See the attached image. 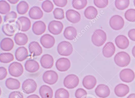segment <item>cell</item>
Here are the masks:
<instances>
[{"label": "cell", "instance_id": "cell-1", "mask_svg": "<svg viewBox=\"0 0 135 98\" xmlns=\"http://www.w3.org/2000/svg\"><path fill=\"white\" fill-rule=\"evenodd\" d=\"M107 40L105 32L101 29H98L94 31L91 36V41L95 46H102Z\"/></svg>", "mask_w": 135, "mask_h": 98}, {"label": "cell", "instance_id": "cell-2", "mask_svg": "<svg viewBox=\"0 0 135 98\" xmlns=\"http://www.w3.org/2000/svg\"><path fill=\"white\" fill-rule=\"evenodd\" d=\"M130 56L124 51L119 52L114 56V62L119 67H124L128 66L130 63Z\"/></svg>", "mask_w": 135, "mask_h": 98}, {"label": "cell", "instance_id": "cell-3", "mask_svg": "<svg viewBox=\"0 0 135 98\" xmlns=\"http://www.w3.org/2000/svg\"><path fill=\"white\" fill-rule=\"evenodd\" d=\"M58 53L61 56H69L73 52V47L69 42L63 41L60 43L57 47Z\"/></svg>", "mask_w": 135, "mask_h": 98}, {"label": "cell", "instance_id": "cell-4", "mask_svg": "<svg viewBox=\"0 0 135 98\" xmlns=\"http://www.w3.org/2000/svg\"><path fill=\"white\" fill-rule=\"evenodd\" d=\"M23 71L24 69L22 65L17 62L12 63L8 68L9 73L14 77H19L22 75Z\"/></svg>", "mask_w": 135, "mask_h": 98}, {"label": "cell", "instance_id": "cell-5", "mask_svg": "<svg viewBox=\"0 0 135 98\" xmlns=\"http://www.w3.org/2000/svg\"><path fill=\"white\" fill-rule=\"evenodd\" d=\"M79 83V77L75 74H71L65 77L64 81L65 87L68 89H73L76 87Z\"/></svg>", "mask_w": 135, "mask_h": 98}, {"label": "cell", "instance_id": "cell-6", "mask_svg": "<svg viewBox=\"0 0 135 98\" xmlns=\"http://www.w3.org/2000/svg\"><path fill=\"white\" fill-rule=\"evenodd\" d=\"M18 30V25L15 20L10 21L7 24H4L2 27V31L7 36L12 37Z\"/></svg>", "mask_w": 135, "mask_h": 98}, {"label": "cell", "instance_id": "cell-7", "mask_svg": "<svg viewBox=\"0 0 135 98\" xmlns=\"http://www.w3.org/2000/svg\"><path fill=\"white\" fill-rule=\"evenodd\" d=\"M109 25L111 28L114 30H121L124 25V21L122 17L115 15L111 17L109 20Z\"/></svg>", "mask_w": 135, "mask_h": 98}, {"label": "cell", "instance_id": "cell-8", "mask_svg": "<svg viewBox=\"0 0 135 98\" xmlns=\"http://www.w3.org/2000/svg\"><path fill=\"white\" fill-rule=\"evenodd\" d=\"M58 79L57 73L53 70L46 71L42 76V80L44 82L50 85L56 83L57 82Z\"/></svg>", "mask_w": 135, "mask_h": 98}, {"label": "cell", "instance_id": "cell-9", "mask_svg": "<svg viewBox=\"0 0 135 98\" xmlns=\"http://www.w3.org/2000/svg\"><path fill=\"white\" fill-rule=\"evenodd\" d=\"M37 86L35 81L32 79H28L23 81L22 85V89L26 94H31L35 92Z\"/></svg>", "mask_w": 135, "mask_h": 98}, {"label": "cell", "instance_id": "cell-10", "mask_svg": "<svg viewBox=\"0 0 135 98\" xmlns=\"http://www.w3.org/2000/svg\"><path fill=\"white\" fill-rule=\"evenodd\" d=\"M18 30L22 32H26L30 29L31 22L29 18L26 16L19 17L16 21Z\"/></svg>", "mask_w": 135, "mask_h": 98}, {"label": "cell", "instance_id": "cell-11", "mask_svg": "<svg viewBox=\"0 0 135 98\" xmlns=\"http://www.w3.org/2000/svg\"><path fill=\"white\" fill-rule=\"evenodd\" d=\"M64 29V25L60 21L53 20L49 24L48 30L51 34L54 35L60 34Z\"/></svg>", "mask_w": 135, "mask_h": 98}, {"label": "cell", "instance_id": "cell-12", "mask_svg": "<svg viewBox=\"0 0 135 98\" xmlns=\"http://www.w3.org/2000/svg\"><path fill=\"white\" fill-rule=\"evenodd\" d=\"M119 76L122 81L129 83L133 81L135 79V74L132 69L126 68L123 69L120 72Z\"/></svg>", "mask_w": 135, "mask_h": 98}, {"label": "cell", "instance_id": "cell-13", "mask_svg": "<svg viewBox=\"0 0 135 98\" xmlns=\"http://www.w3.org/2000/svg\"><path fill=\"white\" fill-rule=\"evenodd\" d=\"M57 69L61 72L68 71L71 67V62L69 59L66 58H61L56 63Z\"/></svg>", "mask_w": 135, "mask_h": 98}, {"label": "cell", "instance_id": "cell-14", "mask_svg": "<svg viewBox=\"0 0 135 98\" xmlns=\"http://www.w3.org/2000/svg\"><path fill=\"white\" fill-rule=\"evenodd\" d=\"M40 42L44 48L50 49L54 46L55 39L51 35L46 34L41 37Z\"/></svg>", "mask_w": 135, "mask_h": 98}, {"label": "cell", "instance_id": "cell-15", "mask_svg": "<svg viewBox=\"0 0 135 98\" xmlns=\"http://www.w3.org/2000/svg\"><path fill=\"white\" fill-rule=\"evenodd\" d=\"M95 92L98 97L105 98L109 96L110 90L107 85L101 84L97 86L95 90Z\"/></svg>", "mask_w": 135, "mask_h": 98}, {"label": "cell", "instance_id": "cell-16", "mask_svg": "<svg viewBox=\"0 0 135 98\" xmlns=\"http://www.w3.org/2000/svg\"><path fill=\"white\" fill-rule=\"evenodd\" d=\"M66 17L69 22L73 24L77 23L81 20L80 14L78 12L73 9H70L66 11Z\"/></svg>", "mask_w": 135, "mask_h": 98}, {"label": "cell", "instance_id": "cell-17", "mask_svg": "<svg viewBox=\"0 0 135 98\" xmlns=\"http://www.w3.org/2000/svg\"><path fill=\"white\" fill-rule=\"evenodd\" d=\"M97 84V80L94 76L88 75L83 79V85L85 88L88 90L93 89Z\"/></svg>", "mask_w": 135, "mask_h": 98}, {"label": "cell", "instance_id": "cell-18", "mask_svg": "<svg viewBox=\"0 0 135 98\" xmlns=\"http://www.w3.org/2000/svg\"><path fill=\"white\" fill-rule=\"evenodd\" d=\"M40 63L42 68L45 69H50L53 66L54 59L51 55L44 54L41 58Z\"/></svg>", "mask_w": 135, "mask_h": 98}, {"label": "cell", "instance_id": "cell-19", "mask_svg": "<svg viewBox=\"0 0 135 98\" xmlns=\"http://www.w3.org/2000/svg\"><path fill=\"white\" fill-rule=\"evenodd\" d=\"M129 91L128 86L124 84H119L114 88V93L118 97H124L129 92Z\"/></svg>", "mask_w": 135, "mask_h": 98}, {"label": "cell", "instance_id": "cell-20", "mask_svg": "<svg viewBox=\"0 0 135 98\" xmlns=\"http://www.w3.org/2000/svg\"><path fill=\"white\" fill-rule=\"evenodd\" d=\"M46 30V25L43 21H37L33 24L32 31L36 35H41L45 32Z\"/></svg>", "mask_w": 135, "mask_h": 98}, {"label": "cell", "instance_id": "cell-21", "mask_svg": "<svg viewBox=\"0 0 135 98\" xmlns=\"http://www.w3.org/2000/svg\"><path fill=\"white\" fill-rule=\"evenodd\" d=\"M116 50L115 46L113 43L109 42L103 46L102 50L103 54L107 58L111 57L114 54Z\"/></svg>", "mask_w": 135, "mask_h": 98}, {"label": "cell", "instance_id": "cell-22", "mask_svg": "<svg viewBox=\"0 0 135 98\" xmlns=\"http://www.w3.org/2000/svg\"><path fill=\"white\" fill-rule=\"evenodd\" d=\"M115 43L117 46L121 49H127L129 45V41L126 36L119 35L115 39Z\"/></svg>", "mask_w": 135, "mask_h": 98}, {"label": "cell", "instance_id": "cell-23", "mask_svg": "<svg viewBox=\"0 0 135 98\" xmlns=\"http://www.w3.org/2000/svg\"><path fill=\"white\" fill-rule=\"evenodd\" d=\"M25 68L27 72L33 73L38 71L40 68V66L38 62L35 60L30 59L26 62Z\"/></svg>", "mask_w": 135, "mask_h": 98}, {"label": "cell", "instance_id": "cell-24", "mask_svg": "<svg viewBox=\"0 0 135 98\" xmlns=\"http://www.w3.org/2000/svg\"><path fill=\"white\" fill-rule=\"evenodd\" d=\"M16 60L18 61L22 62L28 57V50L24 46L19 47L16 49L15 53Z\"/></svg>", "mask_w": 135, "mask_h": 98}, {"label": "cell", "instance_id": "cell-25", "mask_svg": "<svg viewBox=\"0 0 135 98\" xmlns=\"http://www.w3.org/2000/svg\"><path fill=\"white\" fill-rule=\"evenodd\" d=\"M29 49L30 53L33 56H40L42 54V48L37 42H31L29 45Z\"/></svg>", "mask_w": 135, "mask_h": 98}, {"label": "cell", "instance_id": "cell-26", "mask_svg": "<svg viewBox=\"0 0 135 98\" xmlns=\"http://www.w3.org/2000/svg\"><path fill=\"white\" fill-rule=\"evenodd\" d=\"M29 16L31 18L35 20H39L43 16V12L39 7L35 6L30 9Z\"/></svg>", "mask_w": 135, "mask_h": 98}, {"label": "cell", "instance_id": "cell-27", "mask_svg": "<svg viewBox=\"0 0 135 98\" xmlns=\"http://www.w3.org/2000/svg\"><path fill=\"white\" fill-rule=\"evenodd\" d=\"M39 94L42 98H52L53 96L52 89L47 85H43L39 88Z\"/></svg>", "mask_w": 135, "mask_h": 98}, {"label": "cell", "instance_id": "cell-28", "mask_svg": "<svg viewBox=\"0 0 135 98\" xmlns=\"http://www.w3.org/2000/svg\"><path fill=\"white\" fill-rule=\"evenodd\" d=\"M14 42L10 38H5L1 42V48L4 51H11L14 48Z\"/></svg>", "mask_w": 135, "mask_h": 98}, {"label": "cell", "instance_id": "cell-29", "mask_svg": "<svg viewBox=\"0 0 135 98\" xmlns=\"http://www.w3.org/2000/svg\"><path fill=\"white\" fill-rule=\"evenodd\" d=\"M64 35L68 40H73L77 36V31L74 27H67L65 29Z\"/></svg>", "mask_w": 135, "mask_h": 98}, {"label": "cell", "instance_id": "cell-30", "mask_svg": "<svg viewBox=\"0 0 135 98\" xmlns=\"http://www.w3.org/2000/svg\"><path fill=\"white\" fill-rule=\"evenodd\" d=\"M6 87L10 90H16L20 88L21 84L17 79L15 78H8L5 82Z\"/></svg>", "mask_w": 135, "mask_h": 98}, {"label": "cell", "instance_id": "cell-31", "mask_svg": "<svg viewBox=\"0 0 135 98\" xmlns=\"http://www.w3.org/2000/svg\"><path fill=\"white\" fill-rule=\"evenodd\" d=\"M15 42L16 45L19 46L24 45L28 41V37L24 33H18L15 37Z\"/></svg>", "mask_w": 135, "mask_h": 98}, {"label": "cell", "instance_id": "cell-32", "mask_svg": "<svg viewBox=\"0 0 135 98\" xmlns=\"http://www.w3.org/2000/svg\"><path fill=\"white\" fill-rule=\"evenodd\" d=\"M98 15L97 9L93 6H89L84 11V16L88 19H94L97 17Z\"/></svg>", "mask_w": 135, "mask_h": 98}, {"label": "cell", "instance_id": "cell-33", "mask_svg": "<svg viewBox=\"0 0 135 98\" xmlns=\"http://www.w3.org/2000/svg\"><path fill=\"white\" fill-rule=\"evenodd\" d=\"M29 9L28 4L25 1H22L17 6V11L20 15L26 14Z\"/></svg>", "mask_w": 135, "mask_h": 98}, {"label": "cell", "instance_id": "cell-34", "mask_svg": "<svg viewBox=\"0 0 135 98\" xmlns=\"http://www.w3.org/2000/svg\"><path fill=\"white\" fill-rule=\"evenodd\" d=\"M15 59L14 55L11 53H2L0 54V61L1 63H9Z\"/></svg>", "mask_w": 135, "mask_h": 98}, {"label": "cell", "instance_id": "cell-35", "mask_svg": "<svg viewBox=\"0 0 135 98\" xmlns=\"http://www.w3.org/2000/svg\"><path fill=\"white\" fill-rule=\"evenodd\" d=\"M129 5V1H120L116 0L115 1V6L116 8L120 11H123L128 7Z\"/></svg>", "mask_w": 135, "mask_h": 98}, {"label": "cell", "instance_id": "cell-36", "mask_svg": "<svg viewBox=\"0 0 135 98\" xmlns=\"http://www.w3.org/2000/svg\"><path fill=\"white\" fill-rule=\"evenodd\" d=\"M11 11L10 4L5 1H0V13L2 15H7Z\"/></svg>", "mask_w": 135, "mask_h": 98}, {"label": "cell", "instance_id": "cell-37", "mask_svg": "<svg viewBox=\"0 0 135 98\" xmlns=\"http://www.w3.org/2000/svg\"><path fill=\"white\" fill-rule=\"evenodd\" d=\"M87 3V1L86 0H73L72 1V6L76 10H81L86 6Z\"/></svg>", "mask_w": 135, "mask_h": 98}, {"label": "cell", "instance_id": "cell-38", "mask_svg": "<svg viewBox=\"0 0 135 98\" xmlns=\"http://www.w3.org/2000/svg\"><path fill=\"white\" fill-rule=\"evenodd\" d=\"M68 91L64 88H60L55 92V98H69Z\"/></svg>", "mask_w": 135, "mask_h": 98}, {"label": "cell", "instance_id": "cell-39", "mask_svg": "<svg viewBox=\"0 0 135 98\" xmlns=\"http://www.w3.org/2000/svg\"><path fill=\"white\" fill-rule=\"evenodd\" d=\"M54 5L50 1H45L42 3V8L45 12L50 13L53 10Z\"/></svg>", "mask_w": 135, "mask_h": 98}, {"label": "cell", "instance_id": "cell-40", "mask_svg": "<svg viewBox=\"0 0 135 98\" xmlns=\"http://www.w3.org/2000/svg\"><path fill=\"white\" fill-rule=\"evenodd\" d=\"M126 19L130 22H135V9H129L124 14Z\"/></svg>", "mask_w": 135, "mask_h": 98}, {"label": "cell", "instance_id": "cell-41", "mask_svg": "<svg viewBox=\"0 0 135 98\" xmlns=\"http://www.w3.org/2000/svg\"><path fill=\"white\" fill-rule=\"evenodd\" d=\"M53 15L56 19L61 20L64 18V10L61 8H57L53 11Z\"/></svg>", "mask_w": 135, "mask_h": 98}, {"label": "cell", "instance_id": "cell-42", "mask_svg": "<svg viewBox=\"0 0 135 98\" xmlns=\"http://www.w3.org/2000/svg\"><path fill=\"white\" fill-rule=\"evenodd\" d=\"M17 14L15 11H11L8 13L4 16V22L5 23L9 22L10 21L15 20L17 18Z\"/></svg>", "mask_w": 135, "mask_h": 98}, {"label": "cell", "instance_id": "cell-43", "mask_svg": "<svg viewBox=\"0 0 135 98\" xmlns=\"http://www.w3.org/2000/svg\"><path fill=\"white\" fill-rule=\"evenodd\" d=\"M87 95L86 91L83 88H78L75 92V96L76 98H85Z\"/></svg>", "mask_w": 135, "mask_h": 98}, {"label": "cell", "instance_id": "cell-44", "mask_svg": "<svg viewBox=\"0 0 135 98\" xmlns=\"http://www.w3.org/2000/svg\"><path fill=\"white\" fill-rule=\"evenodd\" d=\"M94 5L98 8H103L106 7L108 5L109 3V1H98L95 0L94 1Z\"/></svg>", "mask_w": 135, "mask_h": 98}, {"label": "cell", "instance_id": "cell-45", "mask_svg": "<svg viewBox=\"0 0 135 98\" xmlns=\"http://www.w3.org/2000/svg\"><path fill=\"white\" fill-rule=\"evenodd\" d=\"M9 98H23V94L19 91H15L10 93Z\"/></svg>", "mask_w": 135, "mask_h": 98}, {"label": "cell", "instance_id": "cell-46", "mask_svg": "<svg viewBox=\"0 0 135 98\" xmlns=\"http://www.w3.org/2000/svg\"><path fill=\"white\" fill-rule=\"evenodd\" d=\"M53 2L55 5L57 7H65L68 3L67 0H63V1H58V0H54Z\"/></svg>", "mask_w": 135, "mask_h": 98}, {"label": "cell", "instance_id": "cell-47", "mask_svg": "<svg viewBox=\"0 0 135 98\" xmlns=\"http://www.w3.org/2000/svg\"><path fill=\"white\" fill-rule=\"evenodd\" d=\"M7 69L4 67H0V80H2L7 77Z\"/></svg>", "mask_w": 135, "mask_h": 98}, {"label": "cell", "instance_id": "cell-48", "mask_svg": "<svg viewBox=\"0 0 135 98\" xmlns=\"http://www.w3.org/2000/svg\"><path fill=\"white\" fill-rule=\"evenodd\" d=\"M128 36L129 39L133 41H135V29L129 30L128 32Z\"/></svg>", "mask_w": 135, "mask_h": 98}, {"label": "cell", "instance_id": "cell-49", "mask_svg": "<svg viewBox=\"0 0 135 98\" xmlns=\"http://www.w3.org/2000/svg\"><path fill=\"white\" fill-rule=\"evenodd\" d=\"M27 98H40V97L38 95L33 94L27 96Z\"/></svg>", "mask_w": 135, "mask_h": 98}, {"label": "cell", "instance_id": "cell-50", "mask_svg": "<svg viewBox=\"0 0 135 98\" xmlns=\"http://www.w3.org/2000/svg\"><path fill=\"white\" fill-rule=\"evenodd\" d=\"M8 1L10 3L15 4L17 3L19 1V0H8Z\"/></svg>", "mask_w": 135, "mask_h": 98}, {"label": "cell", "instance_id": "cell-51", "mask_svg": "<svg viewBox=\"0 0 135 98\" xmlns=\"http://www.w3.org/2000/svg\"><path fill=\"white\" fill-rule=\"evenodd\" d=\"M132 54L135 58V45L133 46L132 49Z\"/></svg>", "mask_w": 135, "mask_h": 98}, {"label": "cell", "instance_id": "cell-52", "mask_svg": "<svg viewBox=\"0 0 135 98\" xmlns=\"http://www.w3.org/2000/svg\"><path fill=\"white\" fill-rule=\"evenodd\" d=\"M127 98H135V93L130 94L127 97Z\"/></svg>", "mask_w": 135, "mask_h": 98}, {"label": "cell", "instance_id": "cell-53", "mask_svg": "<svg viewBox=\"0 0 135 98\" xmlns=\"http://www.w3.org/2000/svg\"><path fill=\"white\" fill-rule=\"evenodd\" d=\"M133 3H134V6H135V1H133Z\"/></svg>", "mask_w": 135, "mask_h": 98}]
</instances>
